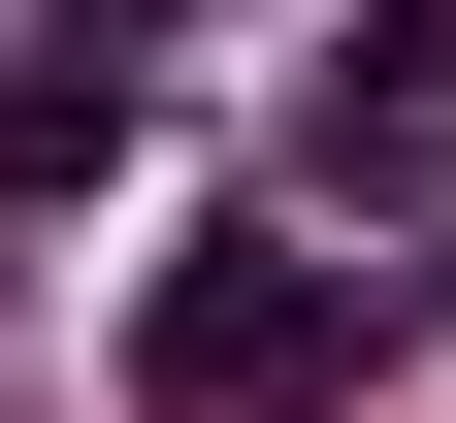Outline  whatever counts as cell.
<instances>
[{
    "label": "cell",
    "instance_id": "cell-1",
    "mask_svg": "<svg viewBox=\"0 0 456 423\" xmlns=\"http://www.w3.org/2000/svg\"><path fill=\"white\" fill-rule=\"evenodd\" d=\"M131 391H163V423H326V391H359V261L196 228V261H163V326H131Z\"/></svg>",
    "mask_w": 456,
    "mask_h": 423
},
{
    "label": "cell",
    "instance_id": "cell-2",
    "mask_svg": "<svg viewBox=\"0 0 456 423\" xmlns=\"http://www.w3.org/2000/svg\"><path fill=\"white\" fill-rule=\"evenodd\" d=\"M456 163V33H359V66H326V196H424Z\"/></svg>",
    "mask_w": 456,
    "mask_h": 423
},
{
    "label": "cell",
    "instance_id": "cell-3",
    "mask_svg": "<svg viewBox=\"0 0 456 423\" xmlns=\"http://www.w3.org/2000/svg\"><path fill=\"white\" fill-rule=\"evenodd\" d=\"M131 163V33H66V66H0V196H98Z\"/></svg>",
    "mask_w": 456,
    "mask_h": 423
}]
</instances>
